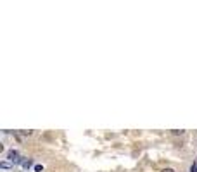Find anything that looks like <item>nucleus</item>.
Segmentation results:
<instances>
[{"mask_svg":"<svg viewBox=\"0 0 197 172\" xmlns=\"http://www.w3.org/2000/svg\"><path fill=\"white\" fill-rule=\"evenodd\" d=\"M7 160L12 163H18V162H24V160L19 157V151L18 150H9V153H7Z\"/></svg>","mask_w":197,"mask_h":172,"instance_id":"nucleus-1","label":"nucleus"},{"mask_svg":"<svg viewBox=\"0 0 197 172\" xmlns=\"http://www.w3.org/2000/svg\"><path fill=\"white\" fill-rule=\"evenodd\" d=\"M0 167L2 169H10L12 167V162H9V160H2V162H0Z\"/></svg>","mask_w":197,"mask_h":172,"instance_id":"nucleus-2","label":"nucleus"},{"mask_svg":"<svg viewBox=\"0 0 197 172\" xmlns=\"http://www.w3.org/2000/svg\"><path fill=\"white\" fill-rule=\"evenodd\" d=\"M183 133H185L183 129H171V134H173V136H182Z\"/></svg>","mask_w":197,"mask_h":172,"instance_id":"nucleus-3","label":"nucleus"},{"mask_svg":"<svg viewBox=\"0 0 197 172\" xmlns=\"http://www.w3.org/2000/svg\"><path fill=\"white\" fill-rule=\"evenodd\" d=\"M23 165H24V167H31V165H33V160H24V162H23Z\"/></svg>","mask_w":197,"mask_h":172,"instance_id":"nucleus-4","label":"nucleus"},{"mask_svg":"<svg viewBox=\"0 0 197 172\" xmlns=\"http://www.w3.org/2000/svg\"><path fill=\"white\" fill-rule=\"evenodd\" d=\"M21 134H23V136H31L33 131H30V129H28V131H21Z\"/></svg>","mask_w":197,"mask_h":172,"instance_id":"nucleus-5","label":"nucleus"},{"mask_svg":"<svg viewBox=\"0 0 197 172\" xmlns=\"http://www.w3.org/2000/svg\"><path fill=\"white\" fill-rule=\"evenodd\" d=\"M161 172H175V169H171V167H166V169H162Z\"/></svg>","mask_w":197,"mask_h":172,"instance_id":"nucleus-6","label":"nucleus"},{"mask_svg":"<svg viewBox=\"0 0 197 172\" xmlns=\"http://www.w3.org/2000/svg\"><path fill=\"white\" fill-rule=\"evenodd\" d=\"M35 170L36 172H42V170H43V167H42V165H35Z\"/></svg>","mask_w":197,"mask_h":172,"instance_id":"nucleus-7","label":"nucleus"},{"mask_svg":"<svg viewBox=\"0 0 197 172\" xmlns=\"http://www.w3.org/2000/svg\"><path fill=\"white\" fill-rule=\"evenodd\" d=\"M190 172H197V165H195V163H194L192 167H190Z\"/></svg>","mask_w":197,"mask_h":172,"instance_id":"nucleus-8","label":"nucleus"}]
</instances>
